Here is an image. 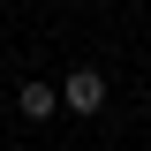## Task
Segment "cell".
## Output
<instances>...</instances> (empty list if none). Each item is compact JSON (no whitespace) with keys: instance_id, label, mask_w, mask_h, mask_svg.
I'll return each instance as SVG.
<instances>
[{"instance_id":"1","label":"cell","mask_w":151,"mask_h":151,"mask_svg":"<svg viewBox=\"0 0 151 151\" xmlns=\"http://www.w3.org/2000/svg\"><path fill=\"white\" fill-rule=\"evenodd\" d=\"M60 113H106V76L98 68H76L60 83Z\"/></svg>"},{"instance_id":"2","label":"cell","mask_w":151,"mask_h":151,"mask_svg":"<svg viewBox=\"0 0 151 151\" xmlns=\"http://www.w3.org/2000/svg\"><path fill=\"white\" fill-rule=\"evenodd\" d=\"M15 113H23V121H53V113H60V83H38V76H30V83L15 91Z\"/></svg>"}]
</instances>
